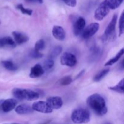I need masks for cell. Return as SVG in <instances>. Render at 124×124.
<instances>
[{
	"instance_id": "cell-23",
	"label": "cell",
	"mask_w": 124,
	"mask_h": 124,
	"mask_svg": "<svg viewBox=\"0 0 124 124\" xmlns=\"http://www.w3.org/2000/svg\"><path fill=\"white\" fill-rule=\"evenodd\" d=\"M54 64V62L53 59L50 58H48L44 61V66L42 67H43L44 71L45 70L48 71V70H50L53 67Z\"/></svg>"
},
{
	"instance_id": "cell-18",
	"label": "cell",
	"mask_w": 124,
	"mask_h": 124,
	"mask_svg": "<svg viewBox=\"0 0 124 124\" xmlns=\"http://www.w3.org/2000/svg\"><path fill=\"white\" fill-rule=\"evenodd\" d=\"M124 53V48H121V50L118 52V53L116 54V55L115 56H114L113 58H112L111 59H110V60L108 61L105 64V67H109V66H111L113 64H115V63L117 62L120 59H121V57L123 56Z\"/></svg>"
},
{
	"instance_id": "cell-30",
	"label": "cell",
	"mask_w": 124,
	"mask_h": 124,
	"mask_svg": "<svg viewBox=\"0 0 124 124\" xmlns=\"http://www.w3.org/2000/svg\"><path fill=\"white\" fill-rule=\"evenodd\" d=\"M62 1L68 6L72 7H75L76 6V4H77L76 0H62Z\"/></svg>"
},
{
	"instance_id": "cell-33",
	"label": "cell",
	"mask_w": 124,
	"mask_h": 124,
	"mask_svg": "<svg viewBox=\"0 0 124 124\" xmlns=\"http://www.w3.org/2000/svg\"><path fill=\"white\" fill-rule=\"evenodd\" d=\"M50 122V121H48V122H44V123L42 124H48Z\"/></svg>"
},
{
	"instance_id": "cell-22",
	"label": "cell",
	"mask_w": 124,
	"mask_h": 124,
	"mask_svg": "<svg viewBox=\"0 0 124 124\" xmlns=\"http://www.w3.org/2000/svg\"><path fill=\"white\" fill-rule=\"evenodd\" d=\"M62 52V47L60 46H57L53 48L51 53H50L49 58H52V59H54V58L58 57L61 53Z\"/></svg>"
},
{
	"instance_id": "cell-27",
	"label": "cell",
	"mask_w": 124,
	"mask_h": 124,
	"mask_svg": "<svg viewBox=\"0 0 124 124\" xmlns=\"http://www.w3.org/2000/svg\"><path fill=\"white\" fill-rule=\"evenodd\" d=\"M18 10L21 11L23 14H25V15H31L33 13V10H32L30 9V8H26L24 7L23 4H18V6H16Z\"/></svg>"
},
{
	"instance_id": "cell-13",
	"label": "cell",
	"mask_w": 124,
	"mask_h": 124,
	"mask_svg": "<svg viewBox=\"0 0 124 124\" xmlns=\"http://www.w3.org/2000/svg\"><path fill=\"white\" fill-rule=\"evenodd\" d=\"M52 35L55 39L59 41H64L65 38L66 33L64 28L59 25H54L52 29Z\"/></svg>"
},
{
	"instance_id": "cell-21",
	"label": "cell",
	"mask_w": 124,
	"mask_h": 124,
	"mask_svg": "<svg viewBox=\"0 0 124 124\" xmlns=\"http://www.w3.org/2000/svg\"><path fill=\"white\" fill-rule=\"evenodd\" d=\"M124 79H122L121 81H120L119 82L117 85H116L115 86H113V87H110L109 89L113 91V92H117V93H124Z\"/></svg>"
},
{
	"instance_id": "cell-24",
	"label": "cell",
	"mask_w": 124,
	"mask_h": 124,
	"mask_svg": "<svg viewBox=\"0 0 124 124\" xmlns=\"http://www.w3.org/2000/svg\"><path fill=\"white\" fill-rule=\"evenodd\" d=\"M124 0H108V4L110 9L115 10L118 8Z\"/></svg>"
},
{
	"instance_id": "cell-2",
	"label": "cell",
	"mask_w": 124,
	"mask_h": 124,
	"mask_svg": "<svg viewBox=\"0 0 124 124\" xmlns=\"http://www.w3.org/2000/svg\"><path fill=\"white\" fill-rule=\"evenodd\" d=\"M12 94L19 100L34 101L39 98V94L37 92L26 88H13L12 90Z\"/></svg>"
},
{
	"instance_id": "cell-15",
	"label": "cell",
	"mask_w": 124,
	"mask_h": 124,
	"mask_svg": "<svg viewBox=\"0 0 124 124\" xmlns=\"http://www.w3.org/2000/svg\"><path fill=\"white\" fill-rule=\"evenodd\" d=\"M12 35H13L15 42L17 44H23L28 42L29 40V36L23 33L14 31L12 32Z\"/></svg>"
},
{
	"instance_id": "cell-25",
	"label": "cell",
	"mask_w": 124,
	"mask_h": 124,
	"mask_svg": "<svg viewBox=\"0 0 124 124\" xmlns=\"http://www.w3.org/2000/svg\"><path fill=\"white\" fill-rule=\"evenodd\" d=\"M73 79L70 76H65L62 78L59 81V83L62 86H66L72 82Z\"/></svg>"
},
{
	"instance_id": "cell-28",
	"label": "cell",
	"mask_w": 124,
	"mask_h": 124,
	"mask_svg": "<svg viewBox=\"0 0 124 124\" xmlns=\"http://www.w3.org/2000/svg\"><path fill=\"white\" fill-rule=\"evenodd\" d=\"M45 47V41L44 39H39L36 41L35 44V49L36 51L40 52L41 50H43Z\"/></svg>"
},
{
	"instance_id": "cell-32",
	"label": "cell",
	"mask_w": 124,
	"mask_h": 124,
	"mask_svg": "<svg viewBox=\"0 0 124 124\" xmlns=\"http://www.w3.org/2000/svg\"><path fill=\"white\" fill-rule=\"evenodd\" d=\"M84 72H85V70H82V71H80L78 75H77V76H76V79H78V78H79L80 77H81V76H82V75H84Z\"/></svg>"
},
{
	"instance_id": "cell-31",
	"label": "cell",
	"mask_w": 124,
	"mask_h": 124,
	"mask_svg": "<svg viewBox=\"0 0 124 124\" xmlns=\"http://www.w3.org/2000/svg\"><path fill=\"white\" fill-rule=\"evenodd\" d=\"M29 2H33V3H39L42 4L43 3L44 0H25Z\"/></svg>"
},
{
	"instance_id": "cell-7",
	"label": "cell",
	"mask_w": 124,
	"mask_h": 124,
	"mask_svg": "<svg viewBox=\"0 0 124 124\" xmlns=\"http://www.w3.org/2000/svg\"><path fill=\"white\" fill-rule=\"evenodd\" d=\"M31 107H32L33 111L42 113H51L53 111V109L49 106L47 102L43 101L35 102L32 104Z\"/></svg>"
},
{
	"instance_id": "cell-11",
	"label": "cell",
	"mask_w": 124,
	"mask_h": 124,
	"mask_svg": "<svg viewBox=\"0 0 124 124\" xmlns=\"http://www.w3.org/2000/svg\"><path fill=\"white\" fill-rule=\"evenodd\" d=\"M102 49L96 45H93L90 48V54L88 58L89 62H94L98 61L101 57Z\"/></svg>"
},
{
	"instance_id": "cell-35",
	"label": "cell",
	"mask_w": 124,
	"mask_h": 124,
	"mask_svg": "<svg viewBox=\"0 0 124 124\" xmlns=\"http://www.w3.org/2000/svg\"><path fill=\"white\" fill-rule=\"evenodd\" d=\"M104 124H111V123H110V122H105Z\"/></svg>"
},
{
	"instance_id": "cell-26",
	"label": "cell",
	"mask_w": 124,
	"mask_h": 124,
	"mask_svg": "<svg viewBox=\"0 0 124 124\" xmlns=\"http://www.w3.org/2000/svg\"><path fill=\"white\" fill-rule=\"evenodd\" d=\"M119 36H121L124 32V13L122 12L119 18Z\"/></svg>"
},
{
	"instance_id": "cell-14",
	"label": "cell",
	"mask_w": 124,
	"mask_h": 124,
	"mask_svg": "<svg viewBox=\"0 0 124 124\" xmlns=\"http://www.w3.org/2000/svg\"><path fill=\"white\" fill-rule=\"evenodd\" d=\"M44 73V70L42 65L37 64L31 68L29 76L31 78H37Z\"/></svg>"
},
{
	"instance_id": "cell-10",
	"label": "cell",
	"mask_w": 124,
	"mask_h": 124,
	"mask_svg": "<svg viewBox=\"0 0 124 124\" xmlns=\"http://www.w3.org/2000/svg\"><path fill=\"white\" fill-rule=\"evenodd\" d=\"M86 21L82 17H78L73 23V33L75 36H79L85 29Z\"/></svg>"
},
{
	"instance_id": "cell-19",
	"label": "cell",
	"mask_w": 124,
	"mask_h": 124,
	"mask_svg": "<svg viewBox=\"0 0 124 124\" xmlns=\"http://www.w3.org/2000/svg\"><path fill=\"white\" fill-rule=\"evenodd\" d=\"M2 66L6 69L10 71H15L18 70V67L15 63L10 60H5L1 62Z\"/></svg>"
},
{
	"instance_id": "cell-29",
	"label": "cell",
	"mask_w": 124,
	"mask_h": 124,
	"mask_svg": "<svg viewBox=\"0 0 124 124\" xmlns=\"http://www.w3.org/2000/svg\"><path fill=\"white\" fill-rule=\"evenodd\" d=\"M29 56H30V58H33V59H39V58H42L44 55L40 52H38L35 50H33L30 51V53H29Z\"/></svg>"
},
{
	"instance_id": "cell-8",
	"label": "cell",
	"mask_w": 124,
	"mask_h": 124,
	"mask_svg": "<svg viewBox=\"0 0 124 124\" xmlns=\"http://www.w3.org/2000/svg\"><path fill=\"white\" fill-rule=\"evenodd\" d=\"M99 28V25L97 23H93L85 28L81 33V36L84 39H88L94 36Z\"/></svg>"
},
{
	"instance_id": "cell-1",
	"label": "cell",
	"mask_w": 124,
	"mask_h": 124,
	"mask_svg": "<svg viewBox=\"0 0 124 124\" xmlns=\"http://www.w3.org/2000/svg\"><path fill=\"white\" fill-rule=\"evenodd\" d=\"M87 104L90 108L98 116H104L107 113L106 102L105 99L99 94H93L87 99Z\"/></svg>"
},
{
	"instance_id": "cell-4",
	"label": "cell",
	"mask_w": 124,
	"mask_h": 124,
	"mask_svg": "<svg viewBox=\"0 0 124 124\" xmlns=\"http://www.w3.org/2000/svg\"><path fill=\"white\" fill-rule=\"evenodd\" d=\"M117 21V15L115 14L113 16L111 21L107 27L104 35L102 36V40L104 42H108L114 39L115 35V29Z\"/></svg>"
},
{
	"instance_id": "cell-3",
	"label": "cell",
	"mask_w": 124,
	"mask_h": 124,
	"mask_svg": "<svg viewBox=\"0 0 124 124\" xmlns=\"http://www.w3.org/2000/svg\"><path fill=\"white\" fill-rule=\"evenodd\" d=\"M71 119L73 123L76 124L87 123L90 120V114L87 109L78 108L72 112Z\"/></svg>"
},
{
	"instance_id": "cell-9",
	"label": "cell",
	"mask_w": 124,
	"mask_h": 124,
	"mask_svg": "<svg viewBox=\"0 0 124 124\" xmlns=\"http://www.w3.org/2000/svg\"><path fill=\"white\" fill-rule=\"evenodd\" d=\"M18 101L15 99H7L2 101L0 104L1 110L4 113H8L12 111L16 107Z\"/></svg>"
},
{
	"instance_id": "cell-34",
	"label": "cell",
	"mask_w": 124,
	"mask_h": 124,
	"mask_svg": "<svg viewBox=\"0 0 124 124\" xmlns=\"http://www.w3.org/2000/svg\"><path fill=\"white\" fill-rule=\"evenodd\" d=\"M18 124V123H12V124Z\"/></svg>"
},
{
	"instance_id": "cell-6",
	"label": "cell",
	"mask_w": 124,
	"mask_h": 124,
	"mask_svg": "<svg viewBox=\"0 0 124 124\" xmlns=\"http://www.w3.org/2000/svg\"><path fill=\"white\" fill-rule=\"evenodd\" d=\"M60 63L62 65L71 67L76 64L77 59L73 53L70 52H65L61 56Z\"/></svg>"
},
{
	"instance_id": "cell-17",
	"label": "cell",
	"mask_w": 124,
	"mask_h": 124,
	"mask_svg": "<svg viewBox=\"0 0 124 124\" xmlns=\"http://www.w3.org/2000/svg\"><path fill=\"white\" fill-rule=\"evenodd\" d=\"M16 44L14 40L10 36H5V37L0 38V48L4 47H15Z\"/></svg>"
},
{
	"instance_id": "cell-16",
	"label": "cell",
	"mask_w": 124,
	"mask_h": 124,
	"mask_svg": "<svg viewBox=\"0 0 124 124\" xmlns=\"http://www.w3.org/2000/svg\"><path fill=\"white\" fill-rule=\"evenodd\" d=\"M15 110L17 114L21 115H28V114H30L34 111L31 106L25 104H21V105L16 106L15 108Z\"/></svg>"
},
{
	"instance_id": "cell-12",
	"label": "cell",
	"mask_w": 124,
	"mask_h": 124,
	"mask_svg": "<svg viewBox=\"0 0 124 124\" xmlns=\"http://www.w3.org/2000/svg\"><path fill=\"white\" fill-rule=\"evenodd\" d=\"M47 104L52 109L58 110L63 105V101L59 96H50L47 99Z\"/></svg>"
},
{
	"instance_id": "cell-20",
	"label": "cell",
	"mask_w": 124,
	"mask_h": 124,
	"mask_svg": "<svg viewBox=\"0 0 124 124\" xmlns=\"http://www.w3.org/2000/svg\"><path fill=\"white\" fill-rule=\"evenodd\" d=\"M110 72V69L108 68H107V69H103L102 70H101V71L98 72L95 76L93 78V81L94 82H99V81H101L107 75L108 73Z\"/></svg>"
},
{
	"instance_id": "cell-5",
	"label": "cell",
	"mask_w": 124,
	"mask_h": 124,
	"mask_svg": "<svg viewBox=\"0 0 124 124\" xmlns=\"http://www.w3.org/2000/svg\"><path fill=\"white\" fill-rule=\"evenodd\" d=\"M110 7L108 4V0H105L99 5L94 12V18L97 21H102L110 12Z\"/></svg>"
}]
</instances>
